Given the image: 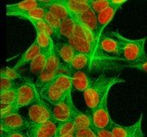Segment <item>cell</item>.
<instances>
[{
	"label": "cell",
	"instance_id": "40",
	"mask_svg": "<svg viewBox=\"0 0 147 137\" xmlns=\"http://www.w3.org/2000/svg\"><path fill=\"white\" fill-rule=\"evenodd\" d=\"M142 118H143V114L140 115L139 119L137 120L136 124V131L135 134H134L133 137H144L143 131H142Z\"/></svg>",
	"mask_w": 147,
	"mask_h": 137
},
{
	"label": "cell",
	"instance_id": "6",
	"mask_svg": "<svg viewBox=\"0 0 147 137\" xmlns=\"http://www.w3.org/2000/svg\"><path fill=\"white\" fill-rule=\"evenodd\" d=\"M108 95H109V91L104 96V97L99 102L98 105L94 109H92L90 112V116L92 118L94 126L98 128L108 129V127L110 126V123L112 121L107 108Z\"/></svg>",
	"mask_w": 147,
	"mask_h": 137
},
{
	"label": "cell",
	"instance_id": "39",
	"mask_svg": "<svg viewBox=\"0 0 147 137\" xmlns=\"http://www.w3.org/2000/svg\"><path fill=\"white\" fill-rule=\"evenodd\" d=\"M93 131L95 132L97 137H114L112 133L107 128H98L95 126Z\"/></svg>",
	"mask_w": 147,
	"mask_h": 137
},
{
	"label": "cell",
	"instance_id": "17",
	"mask_svg": "<svg viewBox=\"0 0 147 137\" xmlns=\"http://www.w3.org/2000/svg\"><path fill=\"white\" fill-rule=\"evenodd\" d=\"M54 48L61 60L66 65H69L73 61L77 51L69 43H54Z\"/></svg>",
	"mask_w": 147,
	"mask_h": 137
},
{
	"label": "cell",
	"instance_id": "41",
	"mask_svg": "<svg viewBox=\"0 0 147 137\" xmlns=\"http://www.w3.org/2000/svg\"><path fill=\"white\" fill-rule=\"evenodd\" d=\"M55 137H57V136H55ZM60 137H75V136H74V134H71V135H65V136H60Z\"/></svg>",
	"mask_w": 147,
	"mask_h": 137
},
{
	"label": "cell",
	"instance_id": "12",
	"mask_svg": "<svg viewBox=\"0 0 147 137\" xmlns=\"http://www.w3.org/2000/svg\"><path fill=\"white\" fill-rule=\"evenodd\" d=\"M55 2L64 6L72 17L90 9L89 0H55Z\"/></svg>",
	"mask_w": 147,
	"mask_h": 137
},
{
	"label": "cell",
	"instance_id": "19",
	"mask_svg": "<svg viewBox=\"0 0 147 137\" xmlns=\"http://www.w3.org/2000/svg\"><path fill=\"white\" fill-rule=\"evenodd\" d=\"M119 8H120L119 6L114 5L111 4V5L108 8L100 12L99 14H98V42H99L100 38H101L102 31H103L107 25L111 22V20L113 19V17L115 16V15H116V13L117 12V10Z\"/></svg>",
	"mask_w": 147,
	"mask_h": 137
},
{
	"label": "cell",
	"instance_id": "22",
	"mask_svg": "<svg viewBox=\"0 0 147 137\" xmlns=\"http://www.w3.org/2000/svg\"><path fill=\"white\" fill-rule=\"evenodd\" d=\"M72 120L74 122V126H75L76 130L85 129V128L94 129V127H95L90 115L82 113L78 108H76V110H75Z\"/></svg>",
	"mask_w": 147,
	"mask_h": 137
},
{
	"label": "cell",
	"instance_id": "36",
	"mask_svg": "<svg viewBox=\"0 0 147 137\" xmlns=\"http://www.w3.org/2000/svg\"><path fill=\"white\" fill-rule=\"evenodd\" d=\"M122 66H124L125 68L136 69L141 71H145V72H147V61H136V62H126V63L123 64Z\"/></svg>",
	"mask_w": 147,
	"mask_h": 137
},
{
	"label": "cell",
	"instance_id": "29",
	"mask_svg": "<svg viewBox=\"0 0 147 137\" xmlns=\"http://www.w3.org/2000/svg\"><path fill=\"white\" fill-rule=\"evenodd\" d=\"M76 26V22L72 17L67 18L65 20L61 21V30H60V35L64 36L68 40L73 36V32Z\"/></svg>",
	"mask_w": 147,
	"mask_h": 137
},
{
	"label": "cell",
	"instance_id": "18",
	"mask_svg": "<svg viewBox=\"0 0 147 137\" xmlns=\"http://www.w3.org/2000/svg\"><path fill=\"white\" fill-rule=\"evenodd\" d=\"M40 53H41V48L39 46V44H38V42L35 39L33 43V44H32L31 46L23 53V55L20 57V59H19L18 61L16 62L14 69L18 70L21 67L24 66V65H26L27 63H31L38 55L40 54Z\"/></svg>",
	"mask_w": 147,
	"mask_h": 137
},
{
	"label": "cell",
	"instance_id": "4",
	"mask_svg": "<svg viewBox=\"0 0 147 137\" xmlns=\"http://www.w3.org/2000/svg\"><path fill=\"white\" fill-rule=\"evenodd\" d=\"M51 110L53 114V120L55 123H61L68 120H72L76 107L72 100V95L68 94L62 103L58 105H52Z\"/></svg>",
	"mask_w": 147,
	"mask_h": 137
},
{
	"label": "cell",
	"instance_id": "32",
	"mask_svg": "<svg viewBox=\"0 0 147 137\" xmlns=\"http://www.w3.org/2000/svg\"><path fill=\"white\" fill-rule=\"evenodd\" d=\"M111 5V0H89V6L96 14L106 10Z\"/></svg>",
	"mask_w": 147,
	"mask_h": 137
},
{
	"label": "cell",
	"instance_id": "37",
	"mask_svg": "<svg viewBox=\"0 0 147 137\" xmlns=\"http://www.w3.org/2000/svg\"><path fill=\"white\" fill-rule=\"evenodd\" d=\"M0 134H1V137H30L27 132H22V131L6 132L2 129H0Z\"/></svg>",
	"mask_w": 147,
	"mask_h": 137
},
{
	"label": "cell",
	"instance_id": "25",
	"mask_svg": "<svg viewBox=\"0 0 147 137\" xmlns=\"http://www.w3.org/2000/svg\"><path fill=\"white\" fill-rule=\"evenodd\" d=\"M45 8H35L33 10L25 11V12H19V13H6L7 16H16L21 17L23 19H44L46 14Z\"/></svg>",
	"mask_w": 147,
	"mask_h": 137
},
{
	"label": "cell",
	"instance_id": "28",
	"mask_svg": "<svg viewBox=\"0 0 147 137\" xmlns=\"http://www.w3.org/2000/svg\"><path fill=\"white\" fill-rule=\"evenodd\" d=\"M76 131V128L74 126L73 120H68L64 122L58 123L56 130V136H65V135H71L74 134Z\"/></svg>",
	"mask_w": 147,
	"mask_h": 137
},
{
	"label": "cell",
	"instance_id": "16",
	"mask_svg": "<svg viewBox=\"0 0 147 137\" xmlns=\"http://www.w3.org/2000/svg\"><path fill=\"white\" fill-rule=\"evenodd\" d=\"M69 43L74 48V50L77 53H83V54H86V55H88L89 57H91L92 61H93V57L95 56L97 49H96V47L90 43L72 36L71 38L69 39Z\"/></svg>",
	"mask_w": 147,
	"mask_h": 137
},
{
	"label": "cell",
	"instance_id": "33",
	"mask_svg": "<svg viewBox=\"0 0 147 137\" xmlns=\"http://www.w3.org/2000/svg\"><path fill=\"white\" fill-rule=\"evenodd\" d=\"M20 109L17 106V102L9 104V105H2L1 104V118H5L6 116L12 115L18 113V110Z\"/></svg>",
	"mask_w": 147,
	"mask_h": 137
},
{
	"label": "cell",
	"instance_id": "27",
	"mask_svg": "<svg viewBox=\"0 0 147 137\" xmlns=\"http://www.w3.org/2000/svg\"><path fill=\"white\" fill-rule=\"evenodd\" d=\"M36 41L41 48L42 51H52L54 49V43L53 38L48 36L42 32L36 31Z\"/></svg>",
	"mask_w": 147,
	"mask_h": 137
},
{
	"label": "cell",
	"instance_id": "2",
	"mask_svg": "<svg viewBox=\"0 0 147 137\" xmlns=\"http://www.w3.org/2000/svg\"><path fill=\"white\" fill-rule=\"evenodd\" d=\"M110 36L116 38L120 45L121 59L126 62H136L147 61L145 53V43L147 38L144 37L139 40H129L121 35L117 32H113Z\"/></svg>",
	"mask_w": 147,
	"mask_h": 137
},
{
	"label": "cell",
	"instance_id": "9",
	"mask_svg": "<svg viewBox=\"0 0 147 137\" xmlns=\"http://www.w3.org/2000/svg\"><path fill=\"white\" fill-rule=\"evenodd\" d=\"M68 94L65 93L59 88H57L53 82H50L45 87L39 90V95L42 99L48 101L51 105H58L64 101Z\"/></svg>",
	"mask_w": 147,
	"mask_h": 137
},
{
	"label": "cell",
	"instance_id": "23",
	"mask_svg": "<svg viewBox=\"0 0 147 137\" xmlns=\"http://www.w3.org/2000/svg\"><path fill=\"white\" fill-rule=\"evenodd\" d=\"M92 63V59L88 55L79 53H77L73 61L69 65H66L69 69L75 70H85L88 71V70L90 68Z\"/></svg>",
	"mask_w": 147,
	"mask_h": 137
},
{
	"label": "cell",
	"instance_id": "7",
	"mask_svg": "<svg viewBox=\"0 0 147 137\" xmlns=\"http://www.w3.org/2000/svg\"><path fill=\"white\" fill-rule=\"evenodd\" d=\"M29 121L34 124H42L53 120V114L51 107L46 103L40 99L37 102L33 104L28 110Z\"/></svg>",
	"mask_w": 147,
	"mask_h": 137
},
{
	"label": "cell",
	"instance_id": "8",
	"mask_svg": "<svg viewBox=\"0 0 147 137\" xmlns=\"http://www.w3.org/2000/svg\"><path fill=\"white\" fill-rule=\"evenodd\" d=\"M31 126V122L24 118L20 114H14L0 120V129L6 132L13 131H28Z\"/></svg>",
	"mask_w": 147,
	"mask_h": 137
},
{
	"label": "cell",
	"instance_id": "26",
	"mask_svg": "<svg viewBox=\"0 0 147 137\" xmlns=\"http://www.w3.org/2000/svg\"><path fill=\"white\" fill-rule=\"evenodd\" d=\"M28 21L34 25L36 31L42 32L44 34H46L48 36H50L51 38H53V37L60 38L58 34H56V32L43 19H29Z\"/></svg>",
	"mask_w": 147,
	"mask_h": 137
},
{
	"label": "cell",
	"instance_id": "15",
	"mask_svg": "<svg viewBox=\"0 0 147 137\" xmlns=\"http://www.w3.org/2000/svg\"><path fill=\"white\" fill-rule=\"evenodd\" d=\"M6 13H19L33 10L35 8H44L42 0H24L16 4L6 5Z\"/></svg>",
	"mask_w": 147,
	"mask_h": 137
},
{
	"label": "cell",
	"instance_id": "21",
	"mask_svg": "<svg viewBox=\"0 0 147 137\" xmlns=\"http://www.w3.org/2000/svg\"><path fill=\"white\" fill-rule=\"evenodd\" d=\"M53 51H41L40 54L30 63V70L32 72L37 76H39L42 72L43 70L46 67L49 57L51 53H53Z\"/></svg>",
	"mask_w": 147,
	"mask_h": 137
},
{
	"label": "cell",
	"instance_id": "24",
	"mask_svg": "<svg viewBox=\"0 0 147 137\" xmlns=\"http://www.w3.org/2000/svg\"><path fill=\"white\" fill-rule=\"evenodd\" d=\"M136 128V124L130 126H123L111 121L108 130L114 137H133Z\"/></svg>",
	"mask_w": 147,
	"mask_h": 137
},
{
	"label": "cell",
	"instance_id": "35",
	"mask_svg": "<svg viewBox=\"0 0 147 137\" xmlns=\"http://www.w3.org/2000/svg\"><path fill=\"white\" fill-rule=\"evenodd\" d=\"M19 86L15 80H8V79H4L1 78V81H0V92H4V91L12 90V89H16Z\"/></svg>",
	"mask_w": 147,
	"mask_h": 137
},
{
	"label": "cell",
	"instance_id": "13",
	"mask_svg": "<svg viewBox=\"0 0 147 137\" xmlns=\"http://www.w3.org/2000/svg\"><path fill=\"white\" fill-rule=\"evenodd\" d=\"M67 70L68 72L71 76V80H72V84H73V88L79 91H84L88 88L89 83H90V78L88 76V71L85 70H75L69 69L68 66Z\"/></svg>",
	"mask_w": 147,
	"mask_h": 137
},
{
	"label": "cell",
	"instance_id": "1",
	"mask_svg": "<svg viewBox=\"0 0 147 137\" xmlns=\"http://www.w3.org/2000/svg\"><path fill=\"white\" fill-rule=\"evenodd\" d=\"M125 80L117 77H107L104 73L100 74L97 78L90 80L88 88L83 92L86 106L90 109H94L104 96L110 91L114 85L118 83H124Z\"/></svg>",
	"mask_w": 147,
	"mask_h": 137
},
{
	"label": "cell",
	"instance_id": "31",
	"mask_svg": "<svg viewBox=\"0 0 147 137\" xmlns=\"http://www.w3.org/2000/svg\"><path fill=\"white\" fill-rule=\"evenodd\" d=\"M43 20L56 32V34L61 38V35H60V30H61V19L56 17L54 15H53L52 13H50L49 11H46V14H45V16H44Z\"/></svg>",
	"mask_w": 147,
	"mask_h": 137
},
{
	"label": "cell",
	"instance_id": "14",
	"mask_svg": "<svg viewBox=\"0 0 147 137\" xmlns=\"http://www.w3.org/2000/svg\"><path fill=\"white\" fill-rule=\"evenodd\" d=\"M98 50L107 54L121 57V50H120L119 43L117 42L116 38L109 35L101 36L98 42Z\"/></svg>",
	"mask_w": 147,
	"mask_h": 137
},
{
	"label": "cell",
	"instance_id": "11",
	"mask_svg": "<svg viewBox=\"0 0 147 137\" xmlns=\"http://www.w3.org/2000/svg\"><path fill=\"white\" fill-rule=\"evenodd\" d=\"M75 21L80 23V24L84 25L88 30H90L92 32L97 35L98 34V15L96 13L89 9L82 14H80L78 16H75L72 17Z\"/></svg>",
	"mask_w": 147,
	"mask_h": 137
},
{
	"label": "cell",
	"instance_id": "34",
	"mask_svg": "<svg viewBox=\"0 0 147 137\" xmlns=\"http://www.w3.org/2000/svg\"><path fill=\"white\" fill-rule=\"evenodd\" d=\"M0 76H1V78H4V79H8V80H16L20 79L21 78V75L17 71V70L10 69L8 67L1 69Z\"/></svg>",
	"mask_w": 147,
	"mask_h": 137
},
{
	"label": "cell",
	"instance_id": "10",
	"mask_svg": "<svg viewBox=\"0 0 147 137\" xmlns=\"http://www.w3.org/2000/svg\"><path fill=\"white\" fill-rule=\"evenodd\" d=\"M57 125L53 120L42 124L31 123V126L27 131L30 137H55Z\"/></svg>",
	"mask_w": 147,
	"mask_h": 137
},
{
	"label": "cell",
	"instance_id": "20",
	"mask_svg": "<svg viewBox=\"0 0 147 137\" xmlns=\"http://www.w3.org/2000/svg\"><path fill=\"white\" fill-rule=\"evenodd\" d=\"M44 8L50 13H52L56 17H58L61 20H65L67 18L72 17L71 13H69L64 6L57 4L55 0H42Z\"/></svg>",
	"mask_w": 147,
	"mask_h": 137
},
{
	"label": "cell",
	"instance_id": "38",
	"mask_svg": "<svg viewBox=\"0 0 147 137\" xmlns=\"http://www.w3.org/2000/svg\"><path fill=\"white\" fill-rule=\"evenodd\" d=\"M75 137H97L93 129L85 128V129H78L74 133Z\"/></svg>",
	"mask_w": 147,
	"mask_h": 137
},
{
	"label": "cell",
	"instance_id": "30",
	"mask_svg": "<svg viewBox=\"0 0 147 137\" xmlns=\"http://www.w3.org/2000/svg\"><path fill=\"white\" fill-rule=\"evenodd\" d=\"M17 88L0 92V103L2 105H9V104L16 103L17 102Z\"/></svg>",
	"mask_w": 147,
	"mask_h": 137
},
{
	"label": "cell",
	"instance_id": "3",
	"mask_svg": "<svg viewBox=\"0 0 147 137\" xmlns=\"http://www.w3.org/2000/svg\"><path fill=\"white\" fill-rule=\"evenodd\" d=\"M62 67L61 63V59L57 54L55 48L53 49V53H51L47 65L42 72L38 76L37 81L35 83L36 88L40 90L43 87H45L47 84L52 82L55 77L60 73V70Z\"/></svg>",
	"mask_w": 147,
	"mask_h": 137
},
{
	"label": "cell",
	"instance_id": "5",
	"mask_svg": "<svg viewBox=\"0 0 147 137\" xmlns=\"http://www.w3.org/2000/svg\"><path fill=\"white\" fill-rule=\"evenodd\" d=\"M17 106L19 108L32 106L41 99L36 86L31 80L25 81L17 88Z\"/></svg>",
	"mask_w": 147,
	"mask_h": 137
}]
</instances>
